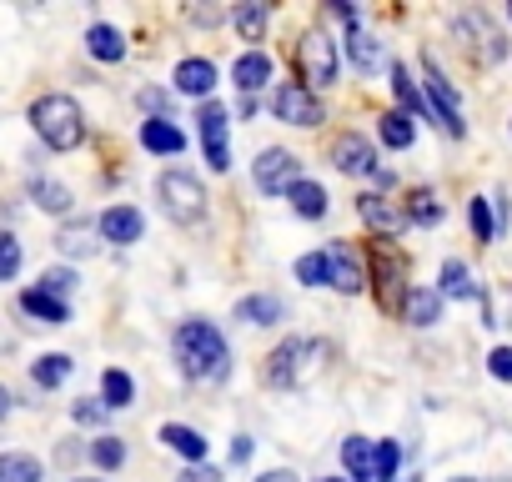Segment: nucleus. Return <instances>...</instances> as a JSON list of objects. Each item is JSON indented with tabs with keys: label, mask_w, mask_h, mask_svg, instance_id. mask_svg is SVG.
Segmentation results:
<instances>
[{
	"label": "nucleus",
	"mask_w": 512,
	"mask_h": 482,
	"mask_svg": "<svg viewBox=\"0 0 512 482\" xmlns=\"http://www.w3.org/2000/svg\"><path fill=\"white\" fill-rule=\"evenodd\" d=\"M176 357L191 377H226V367H231V352L211 322H186L176 332Z\"/></svg>",
	"instance_id": "nucleus-1"
},
{
	"label": "nucleus",
	"mask_w": 512,
	"mask_h": 482,
	"mask_svg": "<svg viewBox=\"0 0 512 482\" xmlns=\"http://www.w3.org/2000/svg\"><path fill=\"white\" fill-rule=\"evenodd\" d=\"M31 126L41 131V141L51 151H76L86 141V121H81V106L71 96H41L31 106Z\"/></svg>",
	"instance_id": "nucleus-2"
},
{
	"label": "nucleus",
	"mask_w": 512,
	"mask_h": 482,
	"mask_svg": "<svg viewBox=\"0 0 512 482\" xmlns=\"http://www.w3.org/2000/svg\"><path fill=\"white\" fill-rule=\"evenodd\" d=\"M161 201H166V211H171L176 221H201V216H206V191H201V181H191L186 171H166V176H161Z\"/></svg>",
	"instance_id": "nucleus-3"
},
{
	"label": "nucleus",
	"mask_w": 512,
	"mask_h": 482,
	"mask_svg": "<svg viewBox=\"0 0 512 482\" xmlns=\"http://www.w3.org/2000/svg\"><path fill=\"white\" fill-rule=\"evenodd\" d=\"M272 111H277L287 126H317V121H322V106H317V96H312L307 86H277Z\"/></svg>",
	"instance_id": "nucleus-4"
},
{
	"label": "nucleus",
	"mask_w": 512,
	"mask_h": 482,
	"mask_svg": "<svg viewBox=\"0 0 512 482\" xmlns=\"http://www.w3.org/2000/svg\"><path fill=\"white\" fill-rule=\"evenodd\" d=\"M251 176H256L262 191H292L297 186V156L292 151H262L256 166H251Z\"/></svg>",
	"instance_id": "nucleus-5"
},
{
	"label": "nucleus",
	"mask_w": 512,
	"mask_h": 482,
	"mask_svg": "<svg viewBox=\"0 0 512 482\" xmlns=\"http://www.w3.org/2000/svg\"><path fill=\"white\" fill-rule=\"evenodd\" d=\"M302 71H307L312 86H332L337 56H332V41H327L322 31H307V36H302Z\"/></svg>",
	"instance_id": "nucleus-6"
},
{
	"label": "nucleus",
	"mask_w": 512,
	"mask_h": 482,
	"mask_svg": "<svg viewBox=\"0 0 512 482\" xmlns=\"http://www.w3.org/2000/svg\"><path fill=\"white\" fill-rule=\"evenodd\" d=\"M201 141H206L211 171H226L231 156H226V111H221V106H206V111H201Z\"/></svg>",
	"instance_id": "nucleus-7"
},
{
	"label": "nucleus",
	"mask_w": 512,
	"mask_h": 482,
	"mask_svg": "<svg viewBox=\"0 0 512 482\" xmlns=\"http://www.w3.org/2000/svg\"><path fill=\"white\" fill-rule=\"evenodd\" d=\"M357 211H362V221H367L372 231H382V236H397V231L407 226V211H397L387 196H357Z\"/></svg>",
	"instance_id": "nucleus-8"
},
{
	"label": "nucleus",
	"mask_w": 512,
	"mask_h": 482,
	"mask_svg": "<svg viewBox=\"0 0 512 482\" xmlns=\"http://www.w3.org/2000/svg\"><path fill=\"white\" fill-rule=\"evenodd\" d=\"M332 161L347 171V176H372L377 171V161H372V146L352 131V136H342L337 146H332Z\"/></svg>",
	"instance_id": "nucleus-9"
},
{
	"label": "nucleus",
	"mask_w": 512,
	"mask_h": 482,
	"mask_svg": "<svg viewBox=\"0 0 512 482\" xmlns=\"http://www.w3.org/2000/svg\"><path fill=\"white\" fill-rule=\"evenodd\" d=\"M141 211H131V206H111L106 216H101V236L106 241H116V247H131V241H141Z\"/></svg>",
	"instance_id": "nucleus-10"
},
{
	"label": "nucleus",
	"mask_w": 512,
	"mask_h": 482,
	"mask_svg": "<svg viewBox=\"0 0 512 482\" xmlns=\"http://www.w3.org/2000/svg\"><path fill=\"white\" fill-rule=\"evenodd\" d=\"M216 86V66L211 61H181L176 66V91L181 96H211Z\"/></svg>",
	"instance_id": "nucleus-11"
},
{
	"label": "nucleus",
	"mask_w": 512,
	"mask_h": 482,
	"mask_svg": "<svg viewBox=\"0 0 512 482\" xmlns=\"http://www.w3.org/2000/svg\"><path fill=\"white\" fill-rule=\"evenodd\" d=\"M457 36H477V46H482V56H487V61H497V56H502V41H497V31L487 26V16H482V11L457 16Z\"/></svg>",
	"instance_id": "nucleus-12"
},
{
	"label": "nucleus",
	"mask_w": 512,
	"mask_h": 482,
	"mask_svg": "<svg viewBox=\"0 0 512 482\" xmlns=\"http://www.w3.org/2000/svg\"><path fill=\"white\" fill-rule=\"evenodd\" d=\"M297 357H312V342H287V347L272 357V372H267V377H272L277 387H292V382H297V367H302Z\"/></svg>",
	"instance_id": "nucleus-13"
},
{
	"label": "nucleus",
	"mask_w": 512,
	"mask_h": 482,
	"mask_svg": "<svg viewBox=\"0 0 512 482\" xmlns=\"http://www.w3.org/2000/svg\"><path fill=\"white\" fill-rule=\"evenodd\" d=\"M231 76H236V86H241V91H262V86L272 81V61H267L262 51H251V56H241V61H236V71H231Z\"/></svg>",
	"instance_id": "nucleus-14"
},
{
	"label": "nucleus",
	"mask_w": 512,
	"mask_h": 482,
	"mask_svg": "<svg viewBox=\"0 0 512 482\" xmlns=\"http://www.w3.org/2000/svg\"><path fill=\"white\" fill-rule=\"evenodd\" d=\"M327 262H332V287H337V292H362V267L352 262L347 247H332Z\"/></svg>",
	"instance_id": "nucleus-15"
},
{
	"label": "nucleus",
	"mask_w": 512,
	"mask_h": 482,
	"mask_svg": "<svg viewBox=\"0 0 512 482\" xmlns=\"http://www.w3.org/2000/svg\"><path fill=\"white\" fill-rule=\"evenodd\" d=\"M161 442H166L171 452L191 457V462H201V452H206V437L191 432V427H181V422H166V427H161Z\"/></svg>",
	"instance_id": "nucleus-16"
},
{
	"label": "nucleus",
	"mask_w": 512,
	"mask_h": 482,
	"mask_svg": "<svg viewBox=\"0 0 512 482\" xmlns=\"http://www.w3.org/2000/svg\"><path fill=\"white\" fill-rule=\"evenodd\" d=\"M141 141H146L151 151H166V156H176V151L186 146V136H181L171 121H146V126H141Z\"/></svg>",
	"instance_id": "nucleus-17"
},
{
	"label": "nucleus",
	"mask_w": 512,
	"mask_h": 482,
	"mask_svg": "<svg viewBox=\"0 0 512 482\" xmlns=\"http://www.w3.org/2000/svg\"><path fill=\"white\" fill-rule=\"evenodd\" d=\"M86 46H91L96 61H121V56H126V41H121V31H111V26H91Z\"/></svg>",
	"instance_id": "nucleus-18"
},
{
	"label": "nucleus",
	"mask_w": 512,
	"mask_h": 482,
	"mask_svg": "<svg viewBox=\"0 0 512 482\" xmlns=\"http://www.w3.org/2000/svg\"><path fill=\"white\" fill-rule=\"evenodd\" d=\"M287 196H292L297 216H327V191H322L317 181H297Z\"/></svg>",
	"instance_id": "nucleus-19"
},
{
	"label": "nucleus",
	"mask_w": 512,
	"mask_h": 482,
	"mask_svg": "<svg viewBox=\"0 0 512 482\" xmlns=\"http://www.w3.org/2000/svg\"><path fill=\"white\" fill-rule=\"evenodd\" d=\"M442 317V297L437 292H407V322L412 327H432Z\"/></svg>",
	"instance_id": "nucleus-20"
},
{
	"label": "nucleus",
	"mask_w": 512,
	"mask_h": 482,
	"mask_svg": "<svg viewBox=\"0 0 512 482\" xmlns=\"http://www.w3.org/2000/svg\"><path fill=\"white\" fill-rule=\"evenodd\" d=\"M342 462L352 467L357 482H372V442H367V437H347V442H342Z\"/></svg>",
	"instance_id": "nucleus-21"
},
{
	"label": "nucleus",
	"mask_w": 512,
	"mask_h": 482,
	"mask_svg": "<svg viewBox=\"0 0 512 482\" xmlns=\"http://www.w3.org/2000/svg\"><path fill=\"white\" fill-rule=\"evenodd\" d=\"M0 482H41V462L26 452H6L0 457Z\"/></svg>",
	"instance_id": "nucleus-22"
},
{
	"label": "nucleus",
	"mask_w": 512,
	"mask_h": 482,
	"mask_svg": "<svg viewBox=\"0 0 512 482\" xmlns=\"http://www.w3.org/2000/svg\"><path fill=\"white\" fill-rule=\"evenodd\" d=\"M236 317L251 322V327H267V322L282 317V302H277V297H246V302L236 307Z\"/></svg>",
	"instance_id": "nucleus-23"
},
{
	"label": "nucleus",
	"mask_w": 512,
	"mask_h": 482,
	"mask_svg": "<svg viewBox=\"0 0 512 482\" xmlns=\"http://www.w3.org/2000/svg\"><path fill=\"white\" fill-rule=\"evenodd\" d=\"M21 307H26V312H36V317H46V322H66V302H61V297H51V292H41V287H36V292H26V297H21Z\"/></svg>",
	"instance_id": "nucleus-24"
},
{
	"label": "nucleus",
	"mask_w": 512,
	"mask_h": 482,
	"mask_svg": "<svg viewBox=\"0 0 512 482\" xmlns=\"http://www.w3.org/2000/svg\"><path fill=\"white\" fill-rule=\"evenodd\" d=\"M382 141L397 146V151L412 146V116H407V111H387V116H382Z\"/></svg>",
	"instance_id": "nucleus-25"
},
{
	"label": "nucleus",
	"mask_w": 512,
	"mask_h": 482,
	"mask_svg": "<svg viewBox=\"0 0 512 482\" xmlns=\"http://www.w3.org/2000/svg\"><path fill=\"white\" fill-rule=\"evenodd\" d=\"M297 277H302L307 287H332V262H327V252L302 257V262H297Z\"/></svg>",
	"instance_id": "nucleus-26"
},
{
	"label": "nucleus",
	"mask_w": 512,
	"mask_h": 482,
	"mask_svg": "<svg viewBox=\"0 0 512 482\" xmlns=\"http://www.w3.org/2000/svg\"><path fill=\"white\" fill-rule=\"evenodd\" d=\"M66 377H71V357L51 352V357H41V362H36V382H41V387H61Z\"/></svg>",
	"instance_id": "nucleus-27"
},
{
	"label": "nucleus",
	"mask_w": 512,
	"mask_h": 482,
	"mask_svg": "<svg viewBox=\"0 0 512 482\" xmlns=\"http://www.w3.org/2000/svg\"><path fill=\"white\" fill-rule=\"evenodd\" d=\"M101 392H106V407H131V392H136V387H131V377H126V372H116V367H111V372L101 377Z\"/></svg>",
	"instance_id": "nucleus-28"
},
{
	"label": "nucleus",
	"mask_w": 512,
	"mask_h": 482,
	"mask_svg": "<svg viewBox=\"0 0 512 482\" xmlns=\"http://www.w3.org/2000/svg\"><path fill=\"white\" fill-rule=\"evenodd\" d=\"M397 462H402L397 442H382V447L372 452V482H392V477H397Z\"/></svg>",
	"instance_id": "nucleus-29"
},
{
	"label": "nucleus",
	"mask_w": 512,
	"mask_h": 482,
	"mask_svg": "<svg viewBox=\"0 0 512 482\" xmlns=\"http://www.w3.org/2000/svg\"><path fill=\"white\" fill-rule=\"evenodd\" d=\"M231 21H236V31H241L246 41H262V26H267V6H241V11L231 16Z\"/></svg>",
	"instance_id": "nucleus-30"
},
{
	"label": "nucleus",
	"mask_w": 512,
	"mask_h": 482,
	"mask_svg": "<svg viewBox=\"0 0 512 482\" xmlns=\"http://www.w3.org/2000/svg\"><path fill=\"white\" fill-rule=\"evenodd\" d=\"M442 292H447V297H472V277H467L462 262H447V267H442Z\"/></svg>",
	"instance_id": "nucleus-31"
},
{
	"label": "nucleus",
	"mask_w": 512,
	"mask_h": 482,
	"mask_svg": "<svg viewBox=\"0 0 512 482\" xmlns=\"http://www.w3.org/2000/svg\"><path fill=\"white\" fill-rule=\"evenodd\" d=\"M21 272V241L0 231V282H11Z\"/></svg>",
	"instance_id": "nucleus-32"
},
{
	"label": "nucleus",
	"mask_w": 512,
	"mask_h": 482,
	"mask_svg": "<svg viewBox=\"0 0 512 482\" xmlns=\"http://www.w3.org/2000/svg\"><path fill=\"white\" fill-rule=\"evenodd\" d=\"M31 191H36V201H41L46 211H66V206H71V191H66V186H56V181H36Z\"/></svg>",
	"instance_id": "nucleus-33"
},
{
	"label": "nucleus",
	"mask_w": 512,
	"mask_h": 482,
	"mask_svg": "<svg viewBox=\"0 0 512 482\" xmlns=\"http://www.w3.org/2000/svg\"><path fill=\"white\" fill-rule=\"evenodd\" d=\"M412 221H422V226H437L442 221V206H437V196H427V191H417L412 196V211H407Z\"/></svg>",
	"instance_id": "nucleus-34"
},
{
	"label": "nucleus",
	"mask_w": 512,
	"mask_h": 482,
	"mask_svg": "<svg viewBox=\"0 0 512 482\" xmlns=\"http://www.w3.org/2000/svg\"><path fill=\"white\" fill-rule=\"evenodd\" d=\"M91 457H96L101 467H121V462H126V447H121L116 437H101V442L91 447Z\"/></svg>",
	"instance_id": "nucleus-35"
},
{
	"label": "nucleus",
	"mask_w": 512,
	"mask_h": 482,
	"mask_svg": "<svg viewBox=\"0 0 512 482\" xmlns=\"http://www.w3.org/2000/svg\"><path fill=\"white\" fill-rule=\"evenodd\" d=\"M352 56H357V66H377V61H382V51H377L372 36H362V31H352Z\"/></svg>",
	"instance_id": "nucleus-36"
},
{
	"label": "nucleus",
	"mask_w": 512,
	"mask_h": 482,
	"mask_svg": "<svg viewBox=\"0 0 512 482\" xmlns=\"http://www.w3.org/2000/svg\"><path fill=\"white\" fill-rule=\"evenodd\" d=\"M467 221H472L477 241H492V216H487V201H472V206H467Z\"/></svg>",
	"instance_id": "nucleus-37"
},
{
	"label": "nucleus",
	"mask_w": 512,
	"mask_h": 482,
	"mask_svg": "<svg viewBox=\"0 0 512 482\" xmlns=\"http://www.w3.org/2000/svg\"><path fill=\"white\" fill-rule=\"evenodd\" d=\"M71 287H76V272H66V267H56V272L41 277V292H51V297H61V292H71Z\"/></svg>",
	"instance_id": "nucleus-38"
},
{
	"label": "nucleus",
	"mask_w": 512,
	"mask_h": 482,
	"mask_svg": "<svg viewBox=\"0 0 512 482\" xmlns=\"http://www.w3.org/2000/svg\"><path fill=\"white\" fill-rule=\"evenodd\" d=\"M487 362H492V377H502V382H512V347H497V352H492Z\"/></svg>",
	"instance_id": "nucleus-39"
},
{
	"label": "nucleus",
	"mask_w": 512,
	"mask_h": 482,
	"mask_svg": "<svg viewBox=\"0 0 512 482\" xmlns=\"http://www.w3.org/2000/svg\"><path fill=\"white\" fill-rule=\"evenodd\" d=\"M181 482H221V472H216V467H201V462H196V467H186V472H181Z\"/></svg>",
	"instance_id": "nucleus-40"
},
{
	"label": "nucleus",
	"mask_w": 512,
	"mask_h": 482,
	"mask_svg": "<svg viewBox=\"0 0 512 482\" xmlns=\"http://www.w3.org/2000/svg\"><path fill=\"white\" fill-rule=\"evenodd\" d=\"M76 417H81V422H101V417H106V407H101V402H81V407H76Z\"/></svg>",
	"instance_id": "nucleus-41"
},
{
	"label": "nucleus",
	"mask_w": 512,
	"mask_h": 482,
	"mask_svg": "<svg viewBox=\"0 0 512 482\" xmlns=\"http://www.w3.org/2000/svg\"><path fill=\"white\" fill-rule=\"evenodd\" d=\"M251 457V442L246 437H236V447H231V462H246Z\"/></svg>",
	"instance_id": "nucleus-42"
},
{
	"label": "nucleus",
	"mask_w": 512,
	"mask_h": 482,
	"mask_svg": "<svg viewBox=\"0 0 512 482\" xmlns=\"http://www.w3.org/2000/svg\"><path fill=\"white\" fill-rule=\"evenodd\" d=\"M256 482H297L292 472H267V477H256Z\"/></svg>",
	"instance_id": "nucleus-43"
},
{
	"label": "nucleus",
	"mask_w": 512,
	"mask_h": 482,
	"mask_svg": "<svg viewBox=\"0 0 512 482\" xmlns=\"http://www.w3.org/2000/svg\"><path fill=\"white\" fill-rule=\"evenodd\" d=\"M6 412H11V392H6V387H0V417H6Z\"/></svg>",
	"instance_id": "nucleus-44"
}]
</instances>
